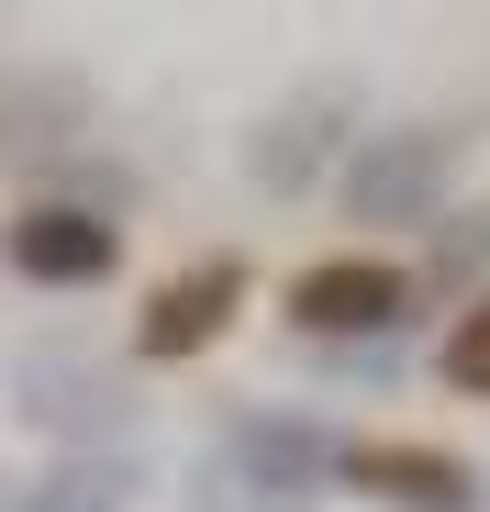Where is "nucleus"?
<instances>
[{"instance_id": "obj_2", "label": "nucleus", "mask_w": 490, "mask_h": 512, "mask_svg": "<svg viewBox=\"0 0 490 512\" xmlns=\"http://www.w3.org/2000/svg\"><path fill=\"white\" fill-rule=\"evenodd\" d=\"M346 479H368V490L401 501V512H468V468L435 457V446H357Z\"/></svg>"}, {"instance_id": "obj_6", "label": "nucleus", "mask_w": 490, "mask_h": 512, "mask_svg": "<svg viewBox=\"0 0 490 512\" xmlns=\"http://www.w3.org/2000/svg\"><path fill=\"white\" fill-rule=\"evenodd\" d=\"M446 379H457V390H490V301L446 334Z\"/></svg>"}, {"instance_id": "obj_4", "label": "nucleus", "mask_w": 490, "mask_h": 512, "mask_svg": "<svg viewBox=\"0 0 490 512\" xmlns=\"http://www.w3.org/2000/svg\"><path fill=\"white\" fill-rule=\"evenodd\" d=\"M223 312H234V268H190V279H179L168 301L145 312V357H190L201 334L223 323Z\"/></svg>"}, {"instance_id": "obj_3", "label": "nucleus", "mask_w": 490, "mask_h": 512, "mask_svg": "<svg viewBox=\"0 0 490 512\" xmlns=\"http://www.w3.org/2000/svg\"><path fill=\"white\" fill-rule=\"evenodd\" d=\"M12 268H34V279H101L112 234L90 212H34V223H12Z\"/></svg>"}, {"instance_id": "obj_1", "label": "nucleus", "mask_w": 490, "mask_h": 512, "mask_svg": "<svg viewBox=\"0 0 490 512\" xmlns=\"http://www.w3.org/2000/svg\"><path fill=\"white\" fill-rule=\"evenodd\" d=\"M290 312H301L312 334H368V323H390V312H413V279L379 268V256H335V268H301V279H290Z\"/></svg>"}, {"instance_id": "obj_5", "label": "nucleus", "mask_w": 490, "mask_h": 512, "mask_svg": "<svg viewBox=\"0 0 490 512\" xmlns=\"http://www.w3.org/2000/svg\"><path fill=\"white\" fill-rule=\"evenodd\" d=\"M435 190H446V145H379V156L357 167V212H379V223H390L401 201L424 212Z\"/></svg>"}]
</instances>
